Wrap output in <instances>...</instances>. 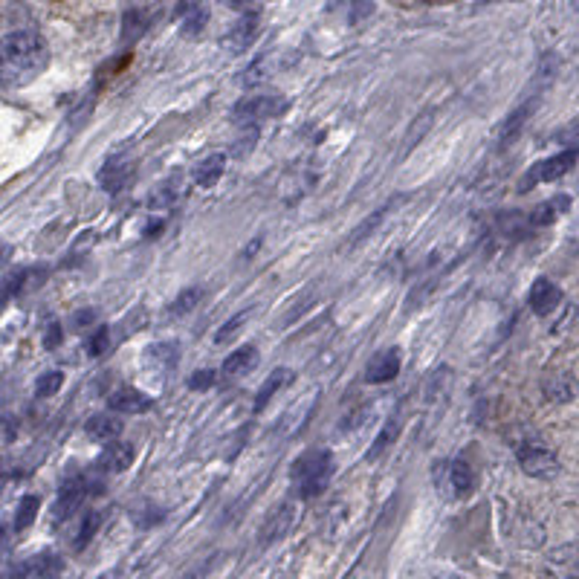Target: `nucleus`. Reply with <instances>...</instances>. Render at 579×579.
<instances>
[{
	"mask_svg": "<svg viewBox=\"0 0 579 579\" xmlns=\"http://www.w3.org/2000/svg\"><path fill=\"white\" fill-rule=\"evenodd\" d=\"M50 64V47L38 32H9L0 38V90H21Z\"/></svg>",
	"mask_w": 579,
	"mask_h": 579,
	"instance_id": "f257e3e1",
	"label": "nucleus"
},
{
	"mask_svg": "<svg viewBox=\"0 0 579 579\" xmlns=\"http://www.w3.org/2000/svg\"><path fill=\"white\" fill-rule=\"evenodd\" d=\"M333 478V455L328 449H310L296 458L290 469V481L302 498H316L325 493Z\"/></svg>",
	"mask_w": 579,
	"mask_h": 579,
	"instance_id": "f03ea898",
	"label": "nucleus"
},
{
	"mask_svg": "<svg viewBox=\"0 0 579 579\" xmlns=\"http://www.w3.org/2000/svg\"><path fill=\"white\" fill-rule=\"evenodd\" d=\"M435 484H438V493L446 498H467L475 490V475L467 461L455 458V461H441L435 472H432Z\"/></svg>",
	"mask_w": 579,
	"mask_h": 579,
	"instance_id": "7ed1b4c3",
	"label": "nucleus"
},
{
	"mask_svg": "<svg viewBox=\"0 0 579 579\" xmlns=\"http://www.w3.org/2000/svg\"><path fill=\"white\" fill-rule=\"evenodd\" d=\"M516 458H519V467L524 475L530 478H539V481H551L559 475V458L553 455L545 443L539 441H524L516 449Z\"/></svg>",
	"mask_w": 579,
	"mask_h": 579,
	"instance_id": "20e7f679",
	"label": "nucleus"
},
{
	"mask_svg": "<svg viewBox=\"0 0 579 579\" xmlns=\"http://www.w3.org/2000/svg\"><path fill=\"white\" fill-rule=\"evenodd\" d=\"M577 157H579L577 148H571V151H562V154H556V157H548V160L533 163V168L519 180V192H530V189L539 186V183H553V180L565 177V174L574 168Z\"/></svg>",
	"mask_w": 579,
	"mask_h": 579,
	"instance_id": "39448f33",
	"label": "nucleus"
},
{
	"mask_svg": "<svg viewBox=\"0 0 579 579\" xmlns=\"http://www.w3.org/2000/svg\"><path fill=\"white\" fill-rule=\"evenodd\" d=\"M284 111H287V102H284V99L264 93V96L241 99L232 113H235V119H238L241 125H247V122L255 125V122H264V119H276V116H281Z\"/></svg>",
	"mask_w": 579,
	"mask_h": 579,
	"instance_id": "423d86ee",
	"label": "nucleus"
},
{
	"mask_svg": "<svg viewBox=\"0 0 579 579\" xmlns=\"http://www.w3.org/2000/svg\"><path fill=\"white\" fill-rule=\"evenodd\" d=\"M542 394L551 403H571L579 397V380L571 371H551L542 380Z\"/></svg>",
	"mask_w": 579,
	"mask_h": 579,
	"instance_id": "0eeeda50",
	"label": "nucleus"
},
{
	"mask_svg": "<svg viewBox=\"0 0 579 579\" xmlns=\"http://www.w3.org/2000/svg\"><path fill=\"white\" fill-rule=\"evenodd\" d=\"M527 304L536 316H551L553 310L562 304V290L553 284L551 278H536L533 287H530V296H527Z\"/></svg>",
	"mask_w": 579,
	"mask_h": 579,
	"instance_id": "6e6552de",
	"label": "nucleus"
},
{
	"mask_svg": "<svg viewBox=\"0 0 579 579\" xmlns=\"http://www.w3.org/2000/svg\"><path fill=\"white\" fill-rule=\"evenodd\" d=\"M397 374H400V351H397V348H388V351H380L377 357L368 362V368H365V383L383 386V383H391Z\"/></svg>",
	"mask_w": 579,
	"mask_h": 579,
	"instance_id": "1a4fd4ad",
	"label": "nucleus"
},
{
	"mask_svg": "<svg viewBox=\"0 0 579 579\" xmlns=\"http://www.w3.org/2000/svg\"><path fill=\"white\" fill-rule=\"evenodd\" d=\"M108 406L116 414H145L154 409V400L148 394H142L139 388H116L111 397H108Z\"/></svg>",
	"mask_w": 579,
	"mask_h": 579,
	"instance_id": "9d476101",
	"label": "nucleus"
},
{
	"mask_svg": "<svg viewBox=\"0 0 579 579\" xmlns=\"http://www.w3.org/2000/svg\"><path fill=\"white\" fill-rule=\"evenodd\" d=\"M258 348L255 345H247V348H238L235 354H229L226 362H223L221 368V380L223 383H232V380H241L244 374L249 371H255V365H258Z\"/></svg>",
	"mask_w": 579,
	"mask_h": 579,
	"instance_id": "9b49d317",
	"label": "nucleus"
},
{
	"mask_svg": "<svg viewBox=\"0 0 579 579\" xmlns=\"http://www.w3.org/2000/svg\"><path fill=\"white\" fill-rule=\"evenodd\" d=\"M64 571V559L56 553H38L27 562H21L18 568H12L15 577H56Z\"/></svg>",
	"mask_w": 579,
	"mask_h": 579,
	"instance_id": "f8f14e48",
	"label": "nucleus"
},
{
	"mask_svg": "<svg viewBox=\"0 0 579 579\" xmlns=\"http://www.w3.org/2000/svg\"><path fill=\"white\" fill-rule=\"evenodd\" d=\"M293 524H296V504H281L261 530V545H273L278 539H284L293 530Z\"/></svg>",
	"mask_w": 579,
	"mask_h": 579,
	"instance_id": "ddd939ff",
	"label": "nucleus"
},
{
	"mask_svg": "<svg viewBox=\"0 0 579 579\" xmlns=\"http://www.w3.org/2000/svg\"><path fill=\"white\" fill-rule=\"evenodd\" d=\"M134 174V160L131 157H111L108 166L99 171V183L105 192H119Z\"/></svg>",
	"mask_w": 579,
	"mask_h": 579,
	"instance_id": "4468645a",
	"label": "nucleus"
},
{
	"mask_svg": "<svg viewBox=\"0 0 579 579\" xmlns=\"http://www.w3.org/2000/svg\"><path fill=\"white\" fill-rule=\"evenodd\" d=\"M84 496H87V484H84V478H70V481H64V487H61V493H58V501H56V519H67V516H73V513L82 507Z\"/></svg>",
	"mask_w": 579,
	"mask_h": 579,
	"instance_id": "2eb2a0df",
	"label": "nucleus"
},
{
	"mask_svg": "<svg viewBox=\"0 0 579 579\" xmlns=\"http://www.w3.org/2000/svg\"><path fill=\"white\" fill-rule=\"evenodd\" d=\"M131 464H134V446L125 441H111L108 449L99 455V467L108 472H125Z\"/></svg>",
	"mask_w": 579,
	"mask_h": 579,
	"instance_id": "dca6fc26",
	"label": "nucleus"
},
{
	"mask_svg": "<svg viewBox=\"0 0 579 579\" xmlns=\"http://www.w3.org/2000/svg\"><path fill=\"white\" fill-rule=\"evenodd\" d=\"M84 429H87V435H90L93 441L111 443L122 435V420L113 417V414H93Z\"/></svg>",
	"mask_w": 579,
	"mask_h": 579,
	"instance_id": "f3484780",
	"label": "nucleus"
},
{
	"mask_svg": "<svg viewBox=\"0 0 579 579\" xmlns=\"http://www.w3.org/2000/svg\"><path fill=\"white\" fill-rule=\"evenodd\" d=\"M223 171H226V157L223 154H209L206 160H200L197 168H194V183L200 189H212V186H218Z\"/></svg>",
	"mask_w": 579,
	"mask_h": 579,
	"instance_id": "a211bd4d",
	"label": "nucleus"
},
{
	"mask_svg": "<svg viewBox=\"0 0 579 579\" xmlns=\"http://www.w3.org/2000/svg\"><path fill=\"white\" fill-rule=\"evenodd\" d=\"M571 209V197L568 194H559V197H553V200H545V203H539L533 212H530V226H551L562 212H568Z\"/></svg>",
	"mask_w": 579,
	"mask_h": 579,
	"instance_id": "6ab92c4d",
	"label": "nucleus"
},
{
	"mask_svg": "<svg viewBox=\"0 0 579 579\" xmlns=\"http://www.w3.org/2000/svg\"><path fill=\"white\" fill-rule=\"evenodd\" d=\"M206 18H209L206 9L200 3H194V0H183L177 6V21H180L183 35H200L203 27H206Z\"/></svg>",
	"mask_w": 579,
	"mask_h": 579,
	"instance_id": "aec40b11",
	"label": "nucleus"
},
{
	"mask_svg": "<svg viewBox=\"0 0 579 579\" xmlns=\"http://www.w3.org/2000/svg\"><path fill=\"white\" fill-rule=\"evenodd\" d=\"M290 380H293V371H290V368H276V371L264 380V386L258 388V397H255V412H264V409H267V403H270V400L278 394V388H284Z\"/></svg>",
	"mask_w": 579,
	"mask_h": 579,
	"instance_id": "412c9836",
	"label": "nucleus"
},
{
	"mask_svg": "<svg viewBox=\"0 0 579 579\" xmlns=\"http://www.w3.org/2000/svg\"><path fill=\"white\" fill-rule=\"evenodd\" d=\"M255 29H258V18L249 12V15H244V18L235 24V29L226 35V44L232 47V53H241V50L247 47L249 41H252V35H255Z\"/></svg>",
	"mask_w": 579,
	"mask_h": 579,
	"instance_id": "4be33fe9",
	"label": "nucleus"
},
{
	"mask_svg": "<svg viewBox=\"0 0 579 579\" xmlns=\"http://www.w3.org/2000/svg\"><path fill=\"white\" fill-rule=\"evenodd\" d=\"M533 108H536V102H530V105H524V108H519V111H513L507 116V122H504L501 131H498V142H501V145H507V142H513V139L519 137V131L524 128V122L530 119Z\"/></svg>",
	"mask_w": 579,
	"mask_h": 579,
	"instance_id": "5701e85b",
	"label": "nucleus"
},
{
	"mask_svg": "<svg viewBox=\"0 0 579 579\" xmlns=\"http://www.w3.org/2000/svg\"><path fill=\"white\" fill-rule=\"evenodd\" d=\"M397 438H400V420H397V417H391L386 426L380 429L377 441H374V446L368 449V455H365V458H368V461H377L386 449H391V443L397 441Z\"/></svg>",
	"mask_w": 579,
	"mask_h": 579,
	"instance_id": "b1692460",
	"label": "nucleus"
},
{
	"mask_svg": "<svg viewBox=\"0 0 579 579\" xmlns=\"http://www.w3.org/2000/svg\"><path fill=\"white\" fill-rule=\"evenodd\" d=\"M99 527H102V513H99V510H87L82 519V527H79V536H76V551H84V548L93 542V536L99 533Z\"/></svg>",
	"mask_w": 579,
	"mask_h": 579,
	"instance_id": "393cba45",
	"label": "nucleus"
},
{
	"mask_svg": "<svg viewBox=\"0 0 579 579\" xmlns=\"http://www.w3.org/2000/svg\"><path fill=\"white\" fill-rule=\"evenodd\" d=\"M38 498L35 496H24L21 498V504H18V510H15V530H27L29 524L35 522V516H38Z\"/></svg>",
	"mask_w": 579,
	"mask_h": 579,
	"instance_id": "a878e982",
	"label": "nucleus"
},
{
	"mask_svg": "<svg viewBox=\"0 0 579 579\" xmlns=\"http://www.w3.org/2000/svg\"><path fill=\"white\" fill-rule=\"evenodd\" d=\"M394 206H397V200H394V203H388V206H383V209H380L377 215H371L368 221L362 223V226H359L357 232H354V238H351V247H357L359 241H365V238L371 235V229H377V226L383 223V218H388V212H391Z\"/></svg>",
	"mask_w": 579,
	"mask_h": 579,
	"instance_id": "bb28decb",
	"label": "nucleus"
},
{
	"mask_svg": "<svg viewBox=\"0 0 579 579\" xmlns=\"http://www.w3.org/2000/svg\"><path fill=\"white\" fill-rule=\"evenodd\" d=\"M247 319H249V313H238V316H232V319H229V322L223 325L221 331L215 333V342H218V345H229V342H232V339H235L238 333L244 331Z\"/></svg>",
	"mask_w": 579,
	"mask_h": 579,
	"instance_id": "cd10ccee",
	"label": "nucleus"
},
{
	"mask_svg": "<svg viewBox=\"0 0 579 579\" xmlns=\"http://www.w3.org/2000/svg\"><path fill=\"white\" fill-rule=\"evenodd\" d=\"M61 386H64V374H61V371H47V374L38 377L35 394H38V397H53Z\"/></svg>",
	"mask_w": 579,
	"mask_h": 579,
	"instance_id": "c85d7f7f",
	"label": "nucleus"
},
{
	"mask_svg": "<svg viewBox=\"0 0 579 579\" xmlns=\"http://www.w3.org/2000/svg\"><path fill=\"white\" fill-rule=\"evenodd\" d=\"M197 302H200V290H183V293L174 299V304L168 307V313H171V316H183V313L194 310Z\"/></svg>",
	"mask_w": 579,
	"mask_h": 579,
	"instance_id": "c756f323",
	"label": "nucleus"
},
{
	"mask_svg": "<svg viewBox=\"0 0 579 579\" xmlns=\"http://www.w3.org/2000/svg\"><path fill=\"white\" fill-rule=\"evenodd\" d=\"M215 383H218V371H215V368L194 371L192 377H189V388H192V391H206V388H212Z\"/></svg>",
	"mask_w": 579,
	"mask_h": 579,
	"instance_id": "7c9ffc66",
	"label": "nucleus"
},
{
	"mask_svg": "<svg viewBox=\"0 0 579 579\" xmlns=\"http://www.w3.org/2000/svg\"><path fill=\"white\" fill-rule=\"evenodd\" d=\"M108 345H111V331H108V328H99V331L93 333L90 345H87V354H90V357H105V354H108Z\"/></svg>",
	"mask_w": 579,
	"mask_h": 579,
	"instance_id": "2f4dec72",
	"label": "nucleus"
},
{
	"mask_svg": "<svg viewBox=\"0 0 579 579\" xmlns=\"http://www.w3.org/2000/svg\"><path fill=\"white\" fill-rule=\"evenodd\" d=\"M374 12V0H348V21L359 24Z\"/></svg>",
	"mask_w": 579,
	"mask_h": 579,
	"instance_id": "473e14b6",
	"label": "nucleus"
},
{
	"mask_svg": "<svg viewBox=\"0 0 579 579\" xmlns=\"http://www.w3.org/2000/svg\"><path fill=\"white\" fill-rule=\"evenodd\" d=\"M255 139H258V128H255L252 122H247L244 134L238 137V145H235V154H238V157H244V154H249V151L255 148Z\"/></svg>",
	"mask_w": 579,
	"mask_h": 579,
	"instance_id": "72a5a7b5",
	"label": "nucleus"
},
{
	"mask_svg": "<svg viewBox=\"0 0 579 579\" xmlns=\"http://www.w3.org/2000/svg\"><path fill=\"white\" fill-rule=\"evenodd\" d=\"M58 342H61V325H58V322H50V325H47V333H44V345H47V348H56Z\"/></svg>",
	"mask_w": 579,
	"mask_h": 579,
	"instance_id": "f704fd0d",
	"label": "nucleus"
},
{
	"mask_svg": "<svg viewBox=\"0 0 579 579\" xmlns=\"http://www.w3.org/2000/svg\"><path fill=\"white\" fill-rule=\"evenodd\" d=\"M93 319H96V313H93V310H82V313H76V316H73V322H76V328H79V331L87 328Z\"/></svg>",
	"mask_w": 579,
	"mask_h": 579,
	"instance_id": "c9c22d12",
	"label": "nucleus"
},
{
	"mask_svg": "<svg viewBox=\"0 0 579 579\" xmlns=\"http://www.w3.org/2000/svg\"><path fill=\"white\" fill-rule=\"evenodd\" d=\"M221 3H226L229 9H244V6H247L249 0H221Z\"/></svg>",
	"mask_w": 579,
	"mask_h": 579,
	"instance_id": "e433bc0d",
	"label": "nucleus"
},
{
	"mask_svg": "<svg viewBox=\"0 0 579 579\" xmlns=\"http://www.w3.org/2000/svg\"><path fill=\"white\" fill-rule=\"evenodd\" d=\"M0 545H3V530H0Z\"/></svg>",
	"mask_w": 579,
	"mask_h": 579,
	"instance_id": "4c0bfd02",
	"label": "nucleus"
}]
</instances>
